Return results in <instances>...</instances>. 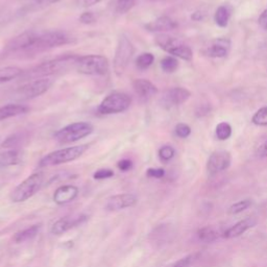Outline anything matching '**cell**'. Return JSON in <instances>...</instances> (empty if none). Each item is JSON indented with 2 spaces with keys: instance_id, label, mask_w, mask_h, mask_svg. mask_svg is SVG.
I'll return each instance as SVG.
<instances>
[{
  "instance_id": "6da1fadb",
  "label": "cell",
  "mask_w": 267,
  "mask_h": 267,
  "mask_svg": "<svg viewBox=\"0 0 267 267\" xmlns=\"http://www.w3.org/2000/svg\"><path fill=\"white\" fill-rule=\"evenodd\" d=\"M79 56L74 54H65L52 59L50 61L41 63L40 65L36 66L35 68L29 70V72L25 75L29 79H45L49 75L59 74L65 72L70 68H75V63Z\"/></svg>"
},
{
  "instance_id": "7a4b0ae2",
  "label": "cell",
  "mask_w": 267,
  "mask_h": 267,
  "mask_svg": "<svg viewBox=\"0 0 267 267\" xmlns=\"http://www.w3.org/2000/svg\"><path fill=\"white\" fill-rule=\"evenodd\" d=\"M71 42V38L68 33L62 30H44L37 31L35 43L31 48L30 54L40 53L46 50H50Z\"/></svg>"
},
{
  "instance_id": "3957f363",
  "label": "cell",
  "mask_w": 267,
  "mask_h": 267,
  "mask_svg": "<svg viewBox=\"0 0 267 267\" xmlns=\"http://www.w3.org/2000/svg\"><path fill=\"white\" fill-rule=\"evenodd\" d=\"M75 69L79 73L91 77H104L110 69L109 60L99 54H88L79 56L75 63Z\"/></svg>"
},
{
  "instance_id": "277c9868",
  "label": "cell",
  "mask_w": 267,
  "mask_h": 267,
  "mask_svg": "<svg viewBox=\"0 0 267 267\" xmlns=\"http://www.w3.org/2000/svg\"><path fill=\"white\" fill-rule=\"evenodd\" d=\"M93 132L92 124L88 122H75L64 126L54 134V140L61 144L78 142Z\"/></svg>"
},
{
  "instance_id": "5b68a950",
  "label": "cell",
  "mask_w": 267,
  "mask_h": 267,
  "mask_svg": "<svg viewBox=\"0 0 267 267\" xmlns=\"http://www.w3.org/2000/svg\"><path fill=\"white\" fill-rule=\"evenodd\" d=\"M89 148V145L83 144L72 147H66L62 149L54 150L46 155L40 161V167H49V166H56L61 164H65L68 162H72L79 158H81Z\"/></svg>"
},
{
  "instance_id": "8992f818",
  "label": "cell",
  "mask_w": 267,
  "mask_h": 267,
  "mask_svg": "<svg viewBox=\"0 0 267 267\" xmlns=\"http://www.w3.org/2000/svg\"><path fill=\"white\" fill-rule=\"evenodd\" d=\"M134 52H135L134 44L125 33H122L118 39L113 61V69L118 78L122 77L125 72L127 66L134 55Z\"/></svg>"
},
{
  "instance_id": "52a82bcc",
  "label": "cell",
  "mask_w": 267,
  "mask_h": 267,
  "mask_svg": "<svg viewBox=\"0 0 267 267\" xmlns=\"http://www.w3.org/2000/svg\"><path fill=\"white\" fill-rule=\"evenodd\" d=\"M44 176L41 173L33 174L21 182L12 192L11 199L13 203H22L35 195L42 187Z\"/></svg>"
},
{
  "instance_id": "ba28073f",
  "label": "cell",
  "mask_w": 267,
  "mask_h": 267,
  "mask_svg": "<svg viewBox=\"0 0 267 267\" xmlns=\"http://www.w3.org/2000/svg\"><path fill=\"white\" fill-rule=\"evenodd\" d=\"M131 105V97L124 92L109 94L98 107V112L103 115L119 114L126 111Z\"/></svg>"
},
{
  "instance_id": "9c48e42d",
  "label": "cell",
  "mask_w": 267,
  "mask_h": 267,
  "mask_svg": "<svg viewBox=\"0 0 267 267\" xmlns=\"http://www.w3.org/2000/svg\"><path fill=\"white\" fill-rule=\"evenodd\" d=\"M156 43L166 52L185 61L192 60L193 52L191 48L182 41L167 35H159L156 37Z\"/></svg>"
},
{
  "instance_id": "30bf717a",
  "label": "cell",
  "mask_w": 267,
  "mask_h": 267,
  "mask_svg": "<svg viewBox=\"0 0 267 267\" xmlns=\"http://www.w3.org/2000/svg\"><path fill=\"white\" fill-rule=\"evenodd\" d=\"M53 81L50 79H37L23 85L17 91V95L21 99H32L46 93L52 86Z\"/></svg>"
},
{
  "instance_id": "8fae6325",
  "label": "cell",
  "mask_w": 267,
  "mask_h": 267,
  "mask_svg": "<svg viewBox=\"0 0 267 267\" xmlns=\"http://www.w3.org/2000/svg\"><path fill=\"white\" fill-rule=\"evenodd\" d=\"M190 95L191 93L185 88H173L163 94L161 105L166 109H170L187 102Z\"/></svg>"
},
{
  "instance_id": "7c38bea8",
  "label": "cell",
  "mask_w": 267,
  "mask_h": 267,
  "mask_svg": "<svg viewBox=\"0 0 267 267\" xmlns=\"http://www.w3.org/2000/svg\"><path fill=\"white\" fill-rule=\"evenodd\" d=\"M138 202V198L132 193H122L109 197L106 202V210L108 211H120L126 208L134 207Z\"/></svg>"
},
{
  "instance_id": "4fadbf2b",
  "label": "cell",
  "mask_w": 267,
  "mask_h": 267,
  "mask_svg": "<svg viewBox=\"0 0 267 267\" xmlns=\"http://www.w3.org/2000/svg\"><path fill=\"white\" fill-rule=\"evenodd\" d=\"M231 155L227 151L219 150L213 152L207 163V170L209 175L214 176L227 169L231 165Z\"/></svg>"
},
{
  "instance_id": "5bb4252c",
  "label": "cell",
  "mask_w": 267,
  "mask_h": 267,
  "mask_svg": "<svg viewBox=\"0 0 267 267\" xmlns=\"http://www.w3.org/2000/svg\"><path fill=\"white\" fill-rule=\"evenodd\" d=\"M175 230L170 224H160L149 235V241L156 247H162L167 243H170L175 237Z\"/></svg>"
},
{
  "instance_id": "9a60e30c",
  "label": "cell",
  "mask_w": 267,
  "mask_h": 267,
  "mask_svg": "<svg viewBox=\"0 0 267 267\" xmlns=\"http://www.w3.org/2000/svg\"><path fill=\"white\" fill-rule=\"evenodd\" d=\"M87 220V216L84 214L78 216H66L58 219L50 227V233L53 235L60 236L62 234L68 232L69 230L81 225Z\"/></svg>"
},
{
  "instance_id": "2e32d148",
  "label": "cell",
  "mask_w": 267,
  "mask_h": 267,
  "mask_svg": "<svg viewBox=\"0 0 267 267\" xmlns=\"http://www.w3.org/2000/svg\"><path fill=\"white\" fill-rule=\"evenodd\" d=\"M79 188L74 185L61 186L53 193V202L60 206L69 204L79 196Z\"/></svg>"
},
{
  "instance_id": "e0dca14e",
  "label": "cell",
  "mask_w": 267,
  "mask_h": 267,
  "mask_svg": "<svg viewBox=\"0 0 267 267\" xmlns=\"http://www.w3.org/2000/svg\"><path fill=\"white\" fill-rule=\"evenodd\" d=\"M256 224H257V219L255 217H246V218L238 221L236 224H234L230 228H227L223 234V237L226 239L239 237L247 230L255 226Z\"/></svg>"
},
{
  "instance_id": "ac0fdd59",
  "label": "cell",
  "mask_w": 267,
  "mask_h": 267,
  "mask_svg": "<svg viewBox=\"0 0 267 267\" xmlns=\"http://www.w3.org/2000/svg\"><path fill=\"white\" fill-rule=\"evenodd\" d=\"M132 88L139 98L147 100L158 93L157 87L145 79H137L132 82Z\"/></svg>"
},
{
  "instance_id": "d6986e66",
  "label": "cell",
  "mask_w": 267,
  "mask_h": 267,
  "mask_svg": "<svg viewBox=\"0 0 267 267\" xmlns=\"http://www.w3.org/2000/svg\"><path fill=\"white\" fill-rule=\"evenodd\" d=\"M231 47L230 40L219 38L211 42L207 48V54L211 58H224L227 55Z\"/></svg>"
},
{
  "instance_id": "ffe728a7",
  "label": "cell",
  "mask_w": 267,
  "mask_h": 267,
  "mask_svg": "<svg viewBox=\"0 0 267 267\" xmlns=\"http://www.w3.org/2000/svg\"><path fill=\"white\" fill-rule=\"evenodd\" d=\"M177 23L176 21H174L171 18L167 17V16H162L157 18L156 20L147 23L145 25V28L149 31H168V30H173L177 27Z\"/></svg>"
},
{
  "instance_id": "44dd1931",
  "label": "cell",
  "mask_w": 267,
  "mask_h": 267,
  "mask_svg": "<svg viewBox=\"0 0 267 267\" xmlns=\"http://www.w3.org/2000/svg\"><path fill=\"white\" fill-rule=\"evenodd\" d=\"M28 112V108L19 104H8L0 108V121L7 120Z\"/></svg>"
},
{
  "instance_id": "7402d4cb",
  "label": "cell",
  "mask_w": 267,
  "mask_h": 267,
  "mask_svg": "<svg viewBox=\"0 0 267 267\" xmlns=\"http://www.w3.org/2000/svg\"><path fill=\"white\" fill-rule=\"evenodd\" d=\"M22 161V155L17 149H11L6 152L0 154V168L19 164Z\"/></svg>"
},
{
  "instance_id": "603a6c76",
  "label": "cell",
  "mask_w": 267,
  "mask_h": 267,
  "mask_svg": "<svg viewBox=\"0 0 267 267\" xmlns=\"http://www.w3.org/2000/svg\"><path fill=\"white\" fill-rule=\"evenodd\" d=\"M41 230V225L40 224H33L23 231H20L18 233L15 234L14 236V241L16 243H22V242H26V241H29V240H32L33 238H35L39 232Z\"/></svg>"
},
{
  "instance_id": "cb8c5ba5",
  "label": "cell",
  "mask_w": 267,
  "mask_h": 267,
  "mask_svg": "<svg viewBox=\"0 0 267 267\" xmlns=\"http://www.w3.org/2000/svg\"><path fill=\"white\" fill-rule=\"evenodd\" d=\"M22 75V69L16 66L0 67V85L14 81Z\"/></svg>"
},
{
  "instance_id": "d4e9b609",
  "label": "cell",
  "mask_w": 267,
  "mask_h": 267,
  "mask_svg": "<svg viewBox=\"0 0 267 267\" xmlns=\"http://www.w3.org/2000/svg\"><path fill=\"white\" fill-rule=\"evenodd\" d=\"M137 0H111V8L115 14L124 15L135 7Z\"/></svg>"
},
{
  "instance_id": "484cf974",
  "label": "cell",
  "mask_w": 267,
  "mask_h": 267,
  "mask_svg": "<svg viewBox=\"0 0 267 267\" xmlns=\"http://www.w3.org/2000/svg\"><path fill=\"white\" fill-rule=\"evenodd\" d=\"M198 239L203 242H213L218 238V233L212 226H205L197 231Z\"/></svg>"
},
{
  "instance_id": "4316f807",
  "label": "cell",
  "mask_w": 267,
  "mask_h": 267,
  "mask_svg": "<svg viewBox=\"0 0 267 267\" xmlns=\"http://www.w3.org/2000/svg\"><path fill=\"white\" fill-rule=\"evenodd\" d=\"M231 17V11L227 7H219L215 13V22L220 27H225Z\"/></svg>"
},
{
  "instance_id": "83f0119b",
  "label": "cell",
  "mask_w": 267,
  "mask_h": 267,
  "mask_svg": "<svg viewBox=\"0 0 267 267\" xmlns=\"http://www.w3.org/2000/svg\"><path fill=\"white\" fill-rule=\"evenodd\" d=\"M161 68L166 73H174L179 68V62L175 56H166L161 61Z\"/></svg>"
},
{
  "instance_id": "f1b7e54d",
  "label": "cell",
  "mask_w": 267,
  "mask_h": 267,
  "mask_svg": "<svg viewBox=\"0 0 267 267\" xmlns=\"http://www.w3.org/2000/svg\"><path fill=\"white\" fill-rule=\"evenodd\" d=\"M155 61V56L150 52H145L140 54L136 60V66L141 70H145L152 65Z\"/></svg>"
},
{
  "instance_id": "f546056e",
  "label": "cell",
  "mask_w": 267,
  "mask_h": 267,
  "mask_svg": "<svg viewBox=\"0 0 267 267\" xmlns=\"http://www.w3.org/2000/svg\"><path fill=\"white\" fill-rule=\"evenodd\" d=\"M252 206V200L251 199H244V200H240V202L232 205L228 210L227 213L231 215H236L239 214L243 211H245L246 209H249Z\"/></svg>"
},
{
  "instance_id": "4dcf8cb0",
  "label": "cell",
  "mask_w": 267,
  "mask_h": 267,
  "mask_svg": "<svg viewBox=\"0 0 267 267\" xmlns=\"http://www.w3.org/2000/svg\"><path fill=\"white\" fill-rule=\"evenodd\" d=\"M232 135V127L226 122H221L216 126V137L219 140H226Z\"/></svg>"
},
{
  "instance_id": "1f68e13d",
  "label": "cell",
  "mask_w": 267,
  "mask_h": 267,
  "mask_svg": "<svg viewBox=\"0 0 267 267\" xmlns=\"http://www.w3.org/2000/svg\"><path fill=\"white\" fill-rule=\"evenodd\" d=\"M198 257H199V254L188 255V256L178 260L177 262L170 264L168 267H191L196 262Z\"/></svg>"
},
{
  "instance_id": "d6a6232c",
  "label": "cell",
  "mask_w": 267,
  "mask_h": 267,
  "mask_svg": "<svg viewBox=\"0 0 267 267\" xmlns=\"http://www.w3.org/2000/svg\"><path fill=\"white\" fill-rule=\"evenodd\" d=\"M176 155V150L173 146L170 145H165V146H162L160 149H159V157L162 161L164 162H168L170 161Z\"/></svg>"
},
{
  "instance_id": "836d02e7",
  "label": "cell",
  "mask_w": 267,
  "mask_h": 267,
  "mask_svg": "<svg viewBox=\"0 0 267 267\" xmlns=\"http://www.w3.org/2000/svg\"><path fill=\"white\" fill-rule=\"evenodd\" d=\"M253 122L256 125H267V107L261 108L253 116Z\"/></svg>"
},
{
  "instance_id": "e575fe53",
  "label": "cell",
  "mask_w": 267,
  "mask_h": 267,
  "mask_svg": "<svg viewBox=\"0 0 267 267\" xmlns=\"http://www.w3.org/2000/svg\"><path fill=\"white\" fill-rule=\"evenodd\" d=\"M191 134V128L185 123H179L176 126V135L180 138H187Z\"/></svg>"
},
{
  "instance_id": "d590c367",
  "label": "cell",
  "mask_w": 267,
  "mask_h": 267,
  "mask_svg": "<svg viewBox=\"0 0 267 267\" xmlns=\"http://www.w3.org/2000/svg\"><path fill=\"white\" fill-rule=\"evenodd\" d=\"M114 176V171L108 168H103V169H99L96 173H94L93 178L95 180H106V179H110Z\"/></svg>"
},
{
  "instance_id": "8d00e7d4",
  "label": "cell",
  "mask_w": 267,
  "mask_h": 267,
  "mask_svg": "<svg viewBox=\"0 0 267 267\" xmlns=\"http://www.w3.org/2000/svg\"><path fill=\"white\" fill-rule=\"evenodd\" d=\"M147 177L155 179H162L165 176V170L162 168H149L146 171Z\"/></svg>"
},
{
  "instance_id": "74e56055",
  "label": "cell",
  "mask_w": 267,
  "mask_h": 267,
  "mask_svg": "<svg viewBox=\"0 0 267 267\" xmlns=\"http://www.w3.org/2000/svg\"><path fill=\"white\" fill-rule=\"evenodd\" d=\"M80 21L84 24H92L95 22V16L92 12H85L80 17Z\"/></svg>"
},
{
  "instance_id": "f35d334b",
  "label": "cell",
  "mask_w": 267,
  "mask_h": 267,
  "mask_svg": "<svg viewBox=\"0 0 267 267\" xmlns=\"http://www.w3.org/2000/svg\"><path fill=\"white\" fill-rule=\"evenodd\" d=\"M20 142V137L17 135H13L9 137L5 142H4V147H15L19 144Z\"/></svg>"
},
{
  "instance_id": "ab89813d",
  "label": "cell",
  "mask_w": 267,
  "mask_h": 267,
  "mask_svg": "<svg viewBox=\"0 0 267 267\" xmlns=\"http://www.w3.org/2000/svg\"><path fill=\"white\" fill-rule=\"evenodd\" d=\"M117 166H118V168H119L121 171H128L129 169H131L132 162H131L130 160H128V159H123V160H121V161L118 162Z\"/></svg>"
},
{
  "instance_id": "60d3db41",
  "label": "cell",
  "mask_w": 267,
  "mask_h": 267,
  "mask_svg": "<svg viewBox=\"0 0 267 267\" xmlns=\"http://www.w3.org/2000/svg\"><path fill=\"white\" fill-rule=\"evenodd\" d=\"M102 0H77V5L81 8H90L97 4H99Z\"/></svg>"
},
{
  "instance_id": "b9f144b4",
  "label": "cell",
  "mask_w": 267,
  "mask_h": 267,
  "mask_svg": "<svg viewBox=\"0 0 267 267\" xmlns=\"http://www.w3.org/2000/svg\"><path fill=\"white\" fill-rule=\"evenodd\" d=\"M59 2H61V0H37L36 5H37L38 8H45V7L54 5V4L59 3Z\"/></svg>"
},
{
  "instance_id": "7bdbcfd3",
  "label": "cell",
  "mask_w": 267,
  "mask_h": 267,
  "mask_svg": "<svg viewBox=\"0 0 267 267\" xmlns=\"http://www.w3.org/2000/svg\"><path fill=\"white\" fill-rule=\"evenodd\" d=\"M259 24H260V26L263 28V29H265V30H267V10L266 11H264L262 14H261V16L259 17Z\"/></svg>"
},
{
  "instance_id": "ee69618b",
  "label": "cell",
  "mask_w": 267,
  "mask_h": 267,
  "mask_svg": "<svg viewBox=\"0 0 267 267\" xmlns=\"http://www.w3.org/2000/svg\"><path fill=\"white\" fill-rule=\"evenodd\" d=\"M257 154H258V156L261 157V158L267 157V141H265V142L258 148Z\"/></svg>"
}]
</instances>
